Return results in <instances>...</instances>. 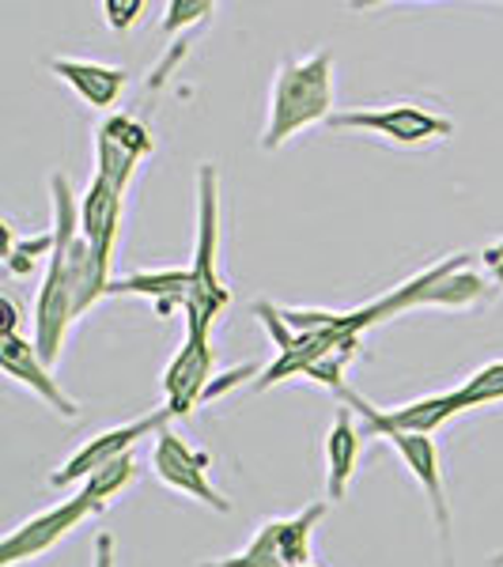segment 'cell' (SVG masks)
I'll return each mask as SVG.
<instances>
[{
  "label": "cell",
  "instance_id": "cell-1",
  "mask_svg": "<svg viewBox=\"0 0 503 567\" xmlns=\"http://www.w3.org/2000/svg\"><path fill=\"white\" fill-rule=\"evenodd\" d=\"M333 117V58L318 50L315 58L285 61L269 91V122L261 130V148H285L296 133Z\"/></svg>",
  "mask_w": 503,
  "mask_h": 567
},
{
  "label": "cell",
  "instance_id": "cell-2",
  "mask_svg": "<svg viewBox=\"0 0 503 567\" xmlns=\"http://www.w3.org/2000/svg\"><path fill=\"white\" fill-rule=\"evenodd\" d=\"M219 182L213 163L197 167V246H194V291H189L186 307V333L213 337V322L232 303V291L219 280Z\"/></svg>",
  "mask_w": 503,
  "mask_h": 567
},
{
  "label": "cell",
  "instance_id": "cell-3",
  "mask_svg": "<svg viewBox=\"0 0 503 567\" xmlns=\"http://www.w3.org/2000/svg\"><path fill=\"white\" fill-rule=\"evenodd\" d=\"M103 503L91 496L88 488H80L72 499H61L58 507L42 511V515L27 518L16 529H8V537L0 542V567H16L23 560H39L42 553H50L53 545L61 542L65 534H72L84 518L99 515Z\"/></svg>",
  "mask_w": 503,
  "mask_h": 567
},
{
  "label": "cell",
  "instance_id": "cell-4",
  "mask_svg": "<svg viewBox=\"0 0 503 567\" xmlns=\"http://www.w3.org/2000/svg\"><path fill=\"white\" fill-rule=\"evenodd\" d=\"M208 465H213L208 454L186 446L175 432H167V427L155 435V446H152L155 477L167 484V488L182 492V496H194L197 503H205V507L227 515V511H232V499H227L224 492L213 484V477H208Z\"/></svg>",
  "mask_w": 503,
  "mask_h": 567
},
{
  "label": "cell",
  "instance_id": "cell-5",
  "mask_svg": "<svg viewBox=\"0 0 503 567\" xmlns=\"http://www.w3.org/2000/svg\"><path fill=\"white\" fill-rule=\"evenodd\" d=\"M329 130H363L374 136H387L394 144H424V141H443L454 133V125L439 114H428L413 103H394L379 110H345V114L329 117Z\"/></svg>",
  "mask_w": 503,
  "mask_h": 567
},
{
  "label": "cell",
  "instance_id": "cell-6",
  "mask_svg": "<svg viewBox=\"0 0 503 567\" xmlns=\"http://www.w3.org/2000/svg\"><path fill=\"white\" fill-rule=\"evenodd\" d=\"M167 420H171V413H167V409H160V413H152V416H141V420H133V424L110 427V432L88 439V443L80 446V451L72 454V458L61 465L58 473H53L50 484H53V488H69V484H76V481H88L91 473L106 470L110 462H117L122 454H130L136 439L160 435L163 427H167Z\"/></svg>",
  "mask_w": 503,
  "mask_h": 567
},
{
  "label": "cell",
  "instance_id": "cell-7",
  "mask_svg": "<svg viewBox=\"0 0 503 567\" xmlns=\"http://www.w3.org/2000/svg\"><path fill=\"white\" fill-rule=\"evenodd\" d=\"M371 435L387 439V443L401 454L406 470L413 473L417 484L424 488L428 503H432L435 526H439V545H443V567H451V511H446L443 470H439L435 443L428 435H406V432H394V427H371Z\"/></svg>",
  "mask_w": 503,
  "mask_h": 567
},
{
  "label": "cell",
  "instance_id": "cell-8",
  "mask_svg": "<svg viewBox=\"0 0 503 567\" xmlns=\"http://www.w3.org/2000/svg\"><path fill=\"white\" fill-rule=\"evenodd\" d=\"M213 337L205 333H186L182 349L175 352V360L167 363V374H163V393H167V413L175 416H189L197 401H205L208 386H213Z\"/></svg>",
  "mask_w": 503,
  "mask_h": 567
},
{
  "label": "cell",
  "instance_id": "cell-9",
  "mask_svg": "<svg viewBox=\"0 0 503 567\" xmlns=\"http://www.w3.org/2000/svg\"><path fill=\"white\" fill-rule=\"evenodd\" d=\"M0 368H4L8 379H16L20 386L34 390L45 405L53 409V413L76 420L80 416V405L76 398H69L65 390H61V382L53 379V371L42 363L39 349H34V341H27L20 333H4L0 337Z\"/></svg>",
  "mask_w": 503,
  "mask_h": 567
},
{
  "label": "cell",
  "instance_id": "cell-10",
  "mask_svg": "<svg viewBox=\"0 0 503 567\" xmlns=\"http://www.w3.org/2000/svg\"><path fill=\"white\" fill-rule=\"evenodd\" d=\"M122 231V194L110 182L91 178L84 197H80V239L91 246L95 261L110 272V258H114V243Z\"/></svg>",
  "mask_w": 503,
  "mask_h": 567
},
{
  "label": "cell",
  "instance_id": "cell-11",
  "mask_svg": "<svg viewBox=\"0 0 503 567\" xmlns=\"http://www.w3.org/2000/svg\"><path fill=\"white\" fill-rule=\"evenodd\" d=\"M194 291V269H152V272H130V277L110 280L106 296H141L152 299L160 315H171L175 307H186Z\"/></svg>",
  "mask_w": 503,
  "mask_h": 567
},
{
  "label": "cell",
  "instance_id": "cell-12",
  "mask_svg": "<svg viewBox=\"0 0 503 567\" xmlns=\"http://www.w3.org/2000/svg\"><path fill=\"white\" fill-rule=\"evenodd\" d=\"M53 76H61L65 84L76 91L84 103L106 110L122 99L125 91V69L99 65V61H72V58H53L50 61Z\"/></svg>",
  "mask_w": 503,
  "mask_h": 567
},
{
  "label": "cell",
  "instance_id": "cell-13",
  "mask_svg": "<svg viewBox=\"0 0 503 567\" xmlns=\"http://www.w3.org/2000/svg\"><path fill=\"white\" fill-rule=\"evenodd\" d=\"M356 458H360V432L352 424V409L341 405L333 416V427L326 435V492L333 503L345 499V492H349Z\"/></svg>",
  "mask_w": 503,
  "mask_h": 567
},
{
  "label": "cell",
  "instance_id": "cell-14",
  "mask_svg": "<svg viewBox=\"0 0 503 567\" xmlns=\"http://www.w3.org/2000/svg\"><path fill=\"white\" fill-rule=\"evenodd\" d=\"M201 567H288L285 545H280V518L277 523H265L243 553L224 556V560H213V564H201Z\"/></svg>",
  "mask_w": 503,
  "mask_h": 567
},
{
  "label": "cell",
  "instance_id": "cell-15",
  "mask_svg": "<svg viewBox=\"0 0 503 567\" xmlns=\"http://www.w3.org/2000/svg\"><path fill=\"white\" fill-rule=\"evenodd\" d=\"M133 171H136V155L125 152L122 144H114L110 136L99 133L95 136V175L103 178V182H110V186H114L117 194H125V186H130Z\"/></svg>",
  "mask_w": 503,
  "mask_h": 567
},
{
  "label": "cell",
  "instance_id": "cell-16",
  "mask_svg": "<svg viewBox=\"0 0 503 567\" xmlns=\"http://www.w3.org/2000/svg\"><path fill=\"white\" fill-rule=\"evenodd\" d=\"M42 258H53V231L34 235V239H16V231L4 224V265L16 277H27Z\"/></svg>",
  "mask_w": 503,
  "mask_h": 567
},
{
  "label": "cell",
  "instance_id": "cell-17",
  "mask_svg": "<svg viewBox=\"0 0 503 567\" xmlns=\"http://www.w3.org/2000/svg\"><path fill=\"white\" fill-rule=\"evenodd\" d=\"M459 398H462V409H481V405H492V401H503V360L473 371L459 386Z\"/></svg>",
  "mask_w": 503,
  "mask_h": 567
},
{
  "label": "cell",
  "instance_id": "cell-18",
  "mask_svg": "<svg viewBox=\"0 0 503 567\" xmlns=\"http://www.w3.org/2000/svg\"><path fill=\"white\" fill-rule=\"evenodd\" d=\"M136 477V458H133V451L130 454H122V458L117 462H110L106 470H99V473H91V477L84 481V488L91 492V496H95L99 503H106L117 496V492L125 488V484H130Z\"/></svg>",
  "mask_w": 503,
  "mask_h": 567
},
{
  "label": "cell",
  "instance_id": "cell-19",
  "mask_svg": "<svg viewBox=\"0 0 503 567\" xmlns=\"http://www.w3.org/2000/svg\"><path fill=\"white\" fill-rule=\"evenodd\" d=\"M99 133L110 136V141H114V144H122L125 152H133L136 159H144V155H148V152L155 148V144H152V133H148V125L136 122V117H130V114H114V117H110V122H106Z\"/></svg>",
  "mask_w": 503,
  "mask_h": 567
},
{
  "label": "cell",
  "instance_id": "cell-20",
  "mask_svg": "<svg viewBox=\"0 0 503 567\" xmlns=\"http://www.w3.org/2000/svg\"><path fill=\"white\" fill-rule=\"evenodd\" d=\"M216 4H208V0H171L167 4V20H163V31L167 34H178L182 27L205 20V16H213Z\"/></svg>",
  "mask_w": 503,
  "mask_h": 567
},
{
  "label": "cell",
  "instance_id": "cell-21",
  "mask_svg": "<svg viewBox=\"0 0 503 567\" xmlns=\"http://www.w3.org/2000/svg\"><path fill=\"white\" fill-rule=\"evenodd\" d=\"M103 12H106V23L114 27V31H130V27L136 23V16L144 12V4L141 0H106Z\"/></svg>",
  "mask_w": 503,
  "mask_h": 567
},
{
  "label": "cell",
  "instance_id": "cell-22",
  "mask_svg": "<svg viewBox=\"0 0 503 567\" xmlns=\"http://www.w3.org/2000/svg\"><path fill=\"white\" fill-rule=\"evenodd\" d=\"M481 265H484V272H489V280L496 284V288H503V239L492 243L489 250L481 254Z\"/></svg>",
  "mask_w": 503,
  "mask_h": 567
},
{
  "label": "cell",
  "instance_id": "cell-23",
  "mask_svg": "<svg viewBox=\"0 0 503 567\" xmlns=\"http://www.w3.org/2000/svg\"><path fill=\"white\" fill-rule=\"evenodd\" d=\"M0 315H4V322H0V337L16 333V326H20V307H16L12 296H0Z\"/></svg>",
  "mask_w": 503,
  "mask_h": 567
},
{
  "label": "cell",
  "instance_id": "cell-24",
  "mask_svg": "<svg viewBox=\"0 0 503 567\" xmlns=\"http://www.w3.org/2000/svg\"><path fill=\"white\" fill-rule=\"evenodd\" d=\"M91 567H114V537L110 534L95 537V564Z\"/></svg>",
  "mask_w": 503,
  "mask_h": 567
},
{
  "label": "cell",
  "instance_id": "cell-25",
  "mask_svg": "<svg viewBox=\"0 0 503 567\" xmlns=\"http://www.w3.org/2000/svg\"><path fill=\"white\" fill-rule=\"evenodd\" d=\"M496 567H503V553H500V556H496Z\"/></svg>",
  "mask_w": 503,
  "mask_h": 567
}]
</instances>
